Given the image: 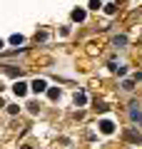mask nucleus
Here are the masks:
<instances>
[{"label":"nucleus","instance_id":"39448f33","mask_svg":"<svg viewBox=\"0 0 142 149\" xmlns=\"http://www.w3.org/2000/svg\"><path fill=\"white\" fill-rule=\"evenodd\" d=\"M85 102H87V95L85 92H77L75 95V104H85Z\"/></svg>","mask_w":142,"mask_h":149},{"label":"nucleus","instance_id":"7ed1b4c3","mask_svg":"<svg viewBox=\"0 0 142 149\" xmlns=\"http://www.w3.org/2000/svg\"><path fill=\"white\" fill-rule=\"evenodd\" d=\"M13 92H15L18 97H22L27 92V85H25V82H15V85H13Z\"/></svg>","mask_w":142,"mask_h":149},{"label":"nucleus","instance_id":"423d86ee","mask_svg":"<svg viewBox=\"0 0 142 149\" xmlns=\"http://www.w3.org/2000/svg\"><path fill=\"white\" fill-rule=\"evenodd\" d=\"M47 95H50V100H58V97H60V90H58V87H53Z\"/></svg>","mask_w":142,"mask_h":149},{"label":"nucleus","instance_id":"1a4fd4ad","mask_svg":"<svg viewBox=\"0 0 142 149\" xmlns=\"http://www.w3.org/2000/svg\"><path fill=\"white\" fill-rule=\"evenodd\" d=\"M90 8H92V10H97V8H102V3H100V0H90Z\"/></svg>","mask_w":142,"mask_h":149},{"label":"nucleus","instance_id":"9b49d317","mask_svg":"<svg viewBox=\"0 0 142 149\" xmlns=\"http://www.w3.org/2000/svg\"><path fill=\"white\" fill-rule=\"evenodd\" d=\"M130 117L132 119H140V109H130Z\"/></svg>","mask_w":142,"mask_h":149},{"label":"nucleus","instance_id":"f257e3e1","mask_svg":"<svg viewBox=\"0 0 142 149\" xmlns=\"http://www.w3.org/2000/svg\"><path fill=\"white\" fill-rule=\"evenodd\" d=\"M100 132L102 134H112V132H115V124H112L110 119H102V122H100Z\"/></svg>","mask_w":142,"mask_h":149},{"label":"nucleus","instance_id":"f03ea898","mask_svg":"<svg viewBox=\"0 0 142 149\" xmlns=\"http://www.w3.org/2000/svg\"><path fill=\"white\" fill-rule=\"evenodd\" d=\"M30 87H32V92H37V95H40V92H45V90H47V82H45V80H35Z\"/></svg>","mask_w":142,"mask_h":149},{"label":"nucleus","instance_id":"6e6552de","mask_svg":"<svg viewBox=\"0 0 142 149\" xmlns=\"http://www.w3.org/2000/svg\"><path fill=\"white\" fill-rule=\"evenodd\" d=\"M10 42H13V45H22V35H13Z\"/></svg>","mask_w":142,"mask_h":149},{"label":"nucleus","instance_id":"9d476101","mask_svg":"<svg viewBox=\"0 0 142 149\" xmlns=\"http://www.w3.org/2000/svg\"><path fill=\"white\" fill-rule=\"evenodd\" d=\"M122 87H125V90H132V87H135V82H132V80H125V82H122Z\"/></svg>","mask_w":142,"mask_h":149},{"label":"nucleus","instance_id":"ddd939ff","mask_svg":"<svg viewBox=\"0 0 142 149\" xmlns=\"http://www.w3.org/2000/svg\"><path fill=\"white\" fill-rule=\"evenodd\" d=\"M0 50H3V40H0Z\"/></svg>","mask_w":142,"mask_h":149},{"label":"nucleus","instance_id":"f8f14e48","mask_svg":"<svg viewBox=\"0 0 142 149\" xmlns=\"http://www.w3.org/2000/svg\"><path fill=\"white\" fill-rule=\"evenodd\" d=\"M22 149H32V147H27V144H25V147H22Z\"/></svg>","mask_w":142,"mask_h":149},{"label":"nucleus","instance_id":"0eeeda50","mask_svg":"<svg viewBox=\"0 0 142 149\" xmlns=\"http://www.w3.org/2000/svg\"><path fill=\"white\" fill-rule=\"evenodd\" d=\"M127 139H130V142H137V144H140V134H135V132H127Z\"/></svg>","mask_w":142,"mask_h":149},{"label":"nucleus","instance_id":"20e7f679","mask_svg":"<svg viewBox=\"0 0 142 149\" xmlns=\"http://www.w3.org/2000/svg\"><path fill=\"white\" fill-rule=\"evenodd\" d=\"M72 20H77V22L85 20V10H82V8H75V10H72Z\"/></svg>","mask_w":142,"mask_h":149}]
</instances>
